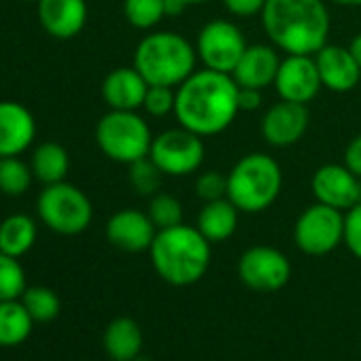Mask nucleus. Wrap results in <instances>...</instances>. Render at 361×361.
Wrapping results in <instances>:
<instances>
[{
    "mask_svg": "<svg viewBox=\"0 0 361 361\" xmlns=\"http://www.w3.org/2000/svg\"><path fill=\"white\" fill-rule=\"evenodd\" d=\"M247 47L245 32L230 20H213L204 24L196 39V54L204 68L228 75H232Z\"/></svg>",
    "mask_w": 361,
    "mask_h": 361,
    "instance_id": "nucleus-10",
    "label": "nucleus"
},
{
    "mask_svg": "<svg viewBox=\"0 0 361 361\" xmlns=\"http://www.w3.org/2000/svg\"><path fill=\"white\" fill-rule=\"evenodd\" d=\"M24 3H39V0H24Z\"/></svg>",
    "mask_w": 361,
    "mask_h": 361,
    "instance_id": "nucleus-41",
    "label": "nucleus"
},
{
    "mask_svg": "<svg viewBox=\"0 0 361 361\" xmlns=\"http://www.w3.org/2000/svg\"><path fill=\"white\" fill-rule=\"evenodd\" d=\"M37 18L49 37L71 41L87 24V3L85 0H39Z\"/></svg>",
    "mask_w": 361,
    "mask_h": 361,
    "instance_id": "nucleus-17",
    "label": "nucleus"
},
{
    "mask_svg": "<svg viewBox=\"0 0 361 361\" xmlns=\"http://www.w3.org/2000/svg\"><path fill=\"white\" fill-rule=\"evenodd\" d=\"M35 319L22 300L0 302V346H18L32 334Z\"/></svg>",
    "mask_w": 361,
    "mask_h": 361,
    "instance_id": "nucleus-25",
    "label": "nucleus"
},
{
    "mask_svg": "<svg viewBox=\"0 0 361 361\" xmlns=\"http://www.w3.org/2000/svg\"><path fill=\"white\" fill-rule=\"evenodd\" d=\"M310 126V113L306 104L289 102V100H279L272 104L259 123L262 136L270 147H291L300 142Z\"/></svg>",
    "mask_w": 361,
    "mask_h": 361,
    "instance_id": "nucleus-14",
    "label": "nucleus"
},
{
    "mask_svg": "<svg viewBox=\"0 0 361 361\" xmlns=\"http://www.w3.org/2000/svg\"><path fill=\"white\" fill-rule=\"evenodd\" d=\"M196 45L183 35L170 30H155L142 37L132 60V66L149 85H166L174 90L196 73Z\"/></svg>",
    "mask_w": 361,
    "mask_h": 361,
    "instance_id": "nucleus-4",
    "label": "nucleus"
},
{
    "mask_svg": "<svg viewBox=\"0 0 361 361\" xmlns=\"http://www.w3.org/2000/svg\"><path fill=\"white\" fill-rule=\"evenodd\" d=\"M344 245L357 259H361V202L344 213Z\"/></svg>",
    "mask_w": 361,
    "mask_h": 361,
    "instance_id": "nucleus-34",
    "label": "nucleus"
},
{
    "mask_svg": "<svg viewBox=\"0 0 361 361\" xmlns=\"http://www.w3.org/2000/svg\"><path fill=\"white\" fill-rule=\"evenodd\" d=\"M98 149L117 164H134L149 157L153 134L138 111H109L96 123Z\"/></svg>",
    "mask_w": 361,
    "mask_h": 361,
    "instance_id": "nucleus-6",
    "label": "nucleus"
},
{
    "mask_svg": "<svg viewBox=\"0 0 361 361\" xmlns=\"http://www.w3.org/2000/svg\"><path fill=\"white\" fill-rule=\"evenodd\" d=\"M238 83L228 73L211 68L196 71L176 87L174 117L185 128L202 138L226 132L240 113Z\"/></svg>",
    "mask_w": 361,
    "mask_h": 361,
    "instance_id": "nucleus-1",
    "label": "nucleus"
},
{
    "mask_svg": "<svg viewBox=\"0 0 361 361\" xmlns=\"http://www.w3.org/2000/svg\"><path fill=\"white\" fill-rule=\"evenodd\" d=\"M149 255L159 279L174 287H188L207 274L211 266V243L198 228L178 224L157 230Z\"/></svg>",
    "mask_w": 361,
    "mask_h": 361,
    "instance_id": "nucleus-3",
    "label": "nucleus"
},
{
    "mask_svg": "<svg viewBox=\"0 0 361 361\" xmlns=\"http://www.w3.org/2000/svg\"><path fill=\"white\" fill-rule=\"evenodd\" d=\"M155 234V224L147 213L138 209H121L106 221V240L126 253L149 251Z\"/></svg>",
    "mask_w": 361,
    "mask_h": 361,
    "instance_id": "nucleus-15",
    "label": "nucleus"
},
{
    "mask_svg": "<svg viewBox=\"0 0 361 361\" xmlns=\"http://www.w3.org/2000/svg\"><path fill=\"white\" fill-rule=\"evenodd\" d=\"M104 350L113 361H134L142 348L140 325L130 317H117L104 329Z\"/></svg>",
    "mask_w": 361,
    "mask_h": 361,
    "instance_id": "nucleus-22",
    "label": "nucleus"
},
{
    "mask_svg": "<svg viewBox=\"0 0 361 361\" xmlns=\"http://www.w3.org/2000/svg\"><path fill=\"white\" fill-rule=\"evenodd\" d=\"M134 361H149V359H138V357H136V359H134Z\"/></svg>",
    "mask_w": 361,
    "mask_h": 361,
    "instance_id": "nucleus-42",
    "label": "nucleus"
},
{
    "mask_svg": "<svg viewBox=\"0 0 361 361\" xmlns=\"http://www.w3.org/2000/svg\"><path fill=\"white\" fill-rule=\"evenodd\" d=\"M149 83L134 66L113 68L102 81V100L113 111H138L142 109Z\"/></svg>",
    "mask_w": 361,
    "mask_h": 361,
    "instance_id": "nucleus-20",
    "label": "nucleus"
},
{
    "mask_svg": "<svg viewBox=\"0 0 361 361\" xmlns=\"http://www.w3.org/2000/svg\"><path fill=\"white\" fill-rule=\"evenodd\" d=\"M238 215H240V211L228 198L204 202V207L198 213L196 228L202 232V236L211 245L226 243L234 236V232L238 228Z\"/></svg>",
    "mask_w": 361,
    "mask_h": 361,
    "instance_id": "nucleus-21",
    "label": "nucleus"
},
{
    "mask_svg": "<svg viewBox=\"0 0 361 361\" xmlns=\"http://www.w3.org/2000/svg\"><path fill=\"white\" fill-rule=\"evenodd\" d=\"M32 168L20 155L0 157V192L5 196H24L32 183Z\"/></svg>",
    "mask_w": 361,
    "mask_h": 361,
    "instance_id": "nucleus-26",
    "label": "nucleus"
},
{
    "mask_svg": "<svg viewBox=\"0 0 361 361\" xmlns=\"http://www.w3.org/2000/svg\"><path fill=\"white\" fill-rule=\"evenodd\" d=\"M174 100H176V90L166 87V85H149L142 109L151 117H166L174 113Z\"/></svg>",
    "mask_w": 361,
    "mask_h": 361,
    "instance_id": "nucleus-33",
    "label": "nucleus"
},
{
    "mask_svg": "<svg viewBox=\"0 0 361 361\" xmlns=\"http://www.w3.org/2000/svg\"><path fill=\"white\" fill-rule=\"evenodd\" d=\"M353 174H357L361 178V132L357 136H353L344 149V161H342Z\"/></svg>",
    "mask_w": 361,
    "mask_h": 361,
    "instance_id": "nucleus-36",
    "label": "nucleus"
},
{
    "mask_svg": "<svg viewBox=\"0 0 361 361\" xmlns=\"http://www.w3.org/2000/svg\"><path fill=\"white\" fill-rule=\"evenodd\" d=\"M238 276L249 289L270 293L283 289L289 283L291 264L283 251L268 245H255L240 255Z\"/></svg>",
    "mask_w": 361,
    "mask_h": 361,
    "instance_id": "nucleus-11",
    "label": "nucleus"
},
{
    "mask_svg": "<svg viewBox=\"0 0 361 361\" xmlns=\"http://www.w3.org/2000/svg\"><path fill=\"white\" fill-rule=\"evenodd\" d=\"M37 213L51 232L62 236L85 232L94 219V207L87 194L66 180L43 188L37 198Z\"/></svg>",
    "mask_w": 361,
    "mask_h": 361,
    "instance_id": "nucleus-7",
    "label": "nucleus"
},
{
    "mask_svg": "<svg viewBox=\"0 0 361 361\" xmlns=\"http://www.w3.org/2000/svg\"><path fill=\"white\" fill-rule=\"evenodd\" d=\"M37 138L35 115L16 100H0V157L22 155Z\"/></svg>",
    "mask_w": 361,
    "mask_h": 361,
    "instance_id": "nucleus-16",
    "label": "nucleus"
},
{
    "mask_svg": "<svg viewBox=\"0 0 361 361\" xmlns=\"http://www.w3.org/2000/svg\"><path fill=\"white\" fill-rule=\"evenodd\" d=\"M196 196L202 202L228 198V174L219 170H202L196 178Z\"/></svg>",
    "mask_w": 361,
    "mask_h": 361,
    "instance_id": "nucleus-32",
    "label": "nucleus"
},
{
    "mask_svg": "<svg viewBox=\"0 0 361 361\" xmlns=\"http://www.w3.org/2000/svg\"><path fill=\"white\" fill-rule=\"evenodd\" d=\"M20 300L24 302L35 323H51L62 308L58 293L49 287H26Z\"/></svg>",
    "mask_w": 361,
    "mask_h": 361,
    "instance_id": "nucleus-28",
    "label": "nucleus"
},
{
    "mask_svg": "<svg viewBox=\"0 0 361 361\" xmlns=\"http://www.w3.org/2000/svg\"><path fill=\"white\" fill-rule=\"evenodd\" d=\"M268 0H224V7L234 18H255L262 13Z\"/></svg>",
    "mask_w": 361,
    "mask_h": 361,
    "instance_id": "nucleus-35",
    "label": "nucleus"
},
{
    "mask_svg": "<svg viewBox=\"0 0 361 361\" xmlns=\"http://www.w3.org/2000/svg\"><path fill=\"white\" fill-rule=\"evenodd\" d=\"M295 247L312 257L331 253L340 243H344V213L314 202L304 209L293 226Z\"/></svg>",
    "mask_w": 361,
    "mask_h": 361,
    "instance_id": "nucleus-9",
    "label": "nucleus"
},
{
    "mask_svg": "<svg viewBox=\"0 0 361 361\" xmlns=\"http://www.w3.org/2000/svg\"><path fill=\"white\" fill-rule=\"evenodd\" d=\"M281 66V56L274 45H249L232 71L234 81L238 87H251V90H266L274 85L276 73Z\"/></svg>",
    "mask_w": 361,
    "mask_h": 361,
    "instance_id": "nucleus-19",
    "label": "nucleus"
},
{
    "mask_svg": "<svg viewBox=\"0 0 361 361\" xmlns=\"http://www.w3.org/2000/svg\"><path fill=\"white\" fill-rule=\"evenodd\" d=\"M164 174L159 168L151 161V157H142L134 164H130V183L132 188L142 196H153L159 188V178Z\"/></svg>",
    "mask_w": 361,
    "mask_h": 361,
    "instance_id": "nucleus-31",
    "label": "nucleus"
},
{
    "mask_svg": "<svg viewBox=\"0 0 361 361\" xmlns=\"http://www.w3.org/2000/svg\"><path fill=\"white\" fill-rule=\"evenodd\" d=\"M283 190L281 164L262 151L243 155L228 172V200L240 213L268 211Z\"/></svg>",
    "mask_w": 361,
    "mask_h": 361,
    "instance_id": "nucleus-5",
    "label": "nucleus"
},
{
    "mask_svg": "<svg viewBox=\"0 0 361 361\" xmlns=\"http://www.w3.org/2000/svg\"><path fill=\"white\" fill-rule=\"evenodd\" d=\"M348 49H350L353 58L357 60V64H359V68H361V32L353 37V41H350Z\"/></svg>",
    "mask_w": 361,
    "mask_h": 361,
    "instance_id": "nucleus-38",
    "label": "nucleus"
},
{
    "mask_svg": "<svg viewBox=\"0 0 361 361\" xmlns=\"http://www.w3.org/2000/svg\"><path fill=\"white\" fill-rule=\"evenodd\" d=\"M312 196L317 202L334 207L342 213L361 202V178L353 174L344 164H323L314 170Z\"/></svg>",
    "mask_w": 361,
    "mask_h": 361,
    "instance_id": "nucleus-12",
    "label": "nucleus"
},
{
    "mask_svg": "<svg viewBox=\"0 0 361 361\" xmlns=\"http://www.w3.org/2000/svg\"><path fill=\"white\" fill-rule=\"evenodd\" d=\"M30 168L39 183L43 185H54L60 180H66V174L71 170V157L68 151L54 140L41 142L30 157Z\"/></svg>",
    "mask_w": 361,
    "mask_h": 361,
    "instance_id": "nucleus-23",
    "label": "nucleus"
},
{
    "mask_svg": "<svg viewBox=\"0 0 361 361\" xmlns=\"http://www.w3.org/2000/svg\"><path fill=\"white\" fill-rule=\"evenodd\" d=\"M180 5H183L185 9L188 7H196V5H202V3H209V0H178Z\"/></svg>",
    "mask_w": 361,
    "mask_h": 361,
    "instance_id": "nucleus-40",
    "label": "nucleus"
},
{
    "mask_svg": "<svg viewBox=\"0 0 361 361\" xmlns=\"http://www.w3.org/2000/svg\"><path fill=\"white\" fill-rule=\"evenodd\" d=\"M147 215L151 217L157 230L174 228L178 224H183V204L170 194H153L149 200Z\"/></svg>",
    "mask_w": 361,
    "mask_h": 361,
    "instance_id": "nucleus-30",
    "label": "nucleus"
},
{
    "mask_svg": "<svg viewBox=\"0 0 361 361\" xmlns=\"http://www.w3.org/2000/svg\"><path fill=\"white\" fill-rule=\"evenodd\" d=\"M207 147L204 138L185 130L170 128L153 136L149 157L159 168L164 176H190L198 172L204 164Z\"/></svg>",
    "mask_w": 361,
    "mask_h": 361,
    "instance_id": "nucleus-8",
    "label": "nucleus"
},
{
    "mask_svg": "<svg viewBox=\"0 0 361 361\" xmlns=\"http://www.w3.org/2000/svg\"><path fill=\"white\" fill-rule=\"evenodd\" d=\"M26 291V272L20 257L0 251V302L20 300Z\"/></svg>",
    "mask_w": 361,
    "mask_h": 361,
    "instance_id": "nucleus-29",
    "label": "nucleus"
},
{
    "mask_svg": "<svg viewBox=\"0 0 361 361\" xmlns=\"http://www.w3.org/2000/svg\"><path fill=\"white\" fill-rule=\"evenodd\" d=\"M274 87L281 100L308 104L321 92L323 83L314 56H285L281 60Z\"/></svg>",
    "mask_w": 361,
    "mask_h": 361,
    "instance_id": "nucleus-13",
    "label": "nucleus"
},
{
    "mask_svg": "<svg viewBox=\"0 0 361 361\" xmlns=\"http://www.w3.org/2000/svg\"><path fill=\"white\" fill-rule=\"evenodd\" d=\"M314 62L323 87L334 94L353 92L361 81V68L348 47L327 43L314 54Z\"/></svg>",
    "mask_w": 361,
    "mask_h": 361,
    "instance_id": "nucleus-18",
    "label": "nucleus"
},
{
    "mask_svg": "<svg viewBox=\"0 0 361 361\" xmlns=\"http://www.w3.org/2000/svg\"><path fill=\"white\" fill-rule=\"evenodd\" d=\"M329 3L340 7H361V0H329Z\"/></svg>",
    "mask_w": 361,
    "mask_h": 361,
    "instance_id": "nucleus-39",
    "label": "nucleus"
},
{
    "mask_svg": "<svg viewBox=\"0 0 361 361\" xmlns=\"http://www.w3.org/2000/svg\"><path fill=\"white\" fill-rule=\"evenodd\" d=\"M37 243V224L32 217L24 213L9 215L0 221V251L22 257L26 255Z\"/></svg>",
    "mask_w": 361,
    "mask_h": 361,
    "instance_id": "nucleus-24",
    "label": "nucleus"
},
{
    "mask_svg": "<svg viewBox=\"0 0 361 361\" xmlns=\"http://www.w3.org/2000/svg\"><path fill=\"white\" fill-rule=\"evenodd\" d=\"M259 18L270 45L287 56H314L327 45L331 20L325 0H268Z\"/></svg>",
    "mask_w": 361,
    "mask_h": 361,
    "instance_id": "nucleus-2",
    "label": "nucleus"
},
{
    "mask_svg": "<svg viewBox=\"0 0 361 361\" xmlns=\"http://www.w3.org/2000/svg\"><path fill=\"white\" fill-rule=\"evenodd\" d=\"M166 0H123V18L136 30H153L166 18Z\"/></svg>",
    "mask_w": 361,
    "mask_h": 361,
    "instance_id": "nucleus-27",
    "label": "nucleus"
},
{
    "mask_svg": "<svg viewBox=\"0 0 361 361\" xmlns=\"http://www.w3.org/2000/svg\"><path fill=\"white\" fill-rule=\"evenodd\" d=\"M238 104L240 113H251L262 106V90H251V87H240L238 92Z\"/></svg>",
    "mask_w": 361,
    "mask_h": 361,
    "instance_id": "nucleus-37",
    "label": "nucleus"
}]
</instances>
